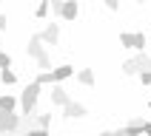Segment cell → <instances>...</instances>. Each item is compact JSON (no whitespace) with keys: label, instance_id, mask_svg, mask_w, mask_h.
Wrapping results in <instances>:
<instances>
[{"label":"cell","instance_id":"12","mask_svg":"<svg viewBox=\"0 0 151 136\" xmlns=\"http://www.w3.org/2000/svg\"><path fill=\"white\" fill-rule=\"evenodd\" d=\"M0 82L12 88V85L17 82V74H14V71H12V68H0Z\"/></svg>","mask_w":151,"mask_h":136},{"label":"cell","instance_id":"16","mask_svg":"<svg viewBox=\"0 0 151 136\" xmlns=\"http://www.w3.org/2000/svg\"><path fill=\"white\" fill-rule=\"evenodd\" d=\"M51 125V113H37V127H49Z\"/></svg>","mask_w":151,"mask_h":136},{"label":"cell","instance_id":"13","mask_svg":"<svg viewBox=\"0 0 151 136\" xmlns=\"http://www.w3.org/2000/svg\"><path fill=\"white\" fill-rule=\"evenodd\" d=\"M49 11H51V0H40V3H37V8H34V17H37V20H43V17H49Z\"/></svg>","mask_w":151,"mask_h":136},{"label":"cell","instance_id":"3","mask_svg":"<svg viewBox=\"0 0 151 136\" xmlns=\"http://www.w3.org/2000/svg\"><path fill=\"white\" fill-rule=\"evenodd\" d=\"M26 51H29V57H32L34 62H37V68H40V71H49V68H51L49 51L43 48V42H40V37H37V34H34L32 40H29V45H26Z\"/></svg>","mask_w":151,"mask_h":136},{"label":"cell","instance_id":"10","mask_svg":"<svg viewBox=\"0 0 151 136\" xmlns=\"http://www.w3.org/2000/svg\"><path fill=\"white\" fill-rule=\"evenodd\" d=\"M60 17H63V20H77V0H63Z\"/></svg>","mask_w":151,"mask_h":136},{"label":"cell","instance_id":"2","mask_svg":"<svg viewBox=\"0 0 151 136\" xmlns=\"http://www.w3.org/2000/svg\"><path fill=\"white\" fill-rule=\"evenodd\" d=\"M68 76H74V65H60V68H49V71H40L34 76V82L40 85H54V82H63Z\"/></svg>","mask_w":151,"mask_h":136},{"label":"cell","instance_id":"4","mask_svg":"<svg viewBox=\"0 0 151 136\" xmlns=\"http://www.w3.org/2000/svg\"><path fill=\"white\" fill-rule=\"evenodd\" d=\"M143 71H151V54H145V51H140L137 57L123 62V74L126 76H140Z\"/></svg>","mask_w":151,"mask_h":136},{"label":"cell","instance_id":"6","mask_svg":"<svg viewBox=\"0 0 151 136\" xmlns=\"http://www.w3.org/2000/svg\"><path fill=\"white\" fill-rule=\"evenodd\" d=\"M20 130V113H9L0 108V133H17Z\"/></svg>","mask_w":151,"mask_h":136},{"label":"cell","instance_id":"7","mask_svg":"<svg viewBox=\"0 0 151 136\" xmlns=\"http://www.w3.org/2000/svg\"><path fill=\"white\" fill-rule=\"evenodd\" d=\"M37 37H40V42H46V45H57V42H60V25L51 20V23L46 25V28H43Z\"/></svg>","mask_w":151,"mask_h":136},{"label":"cell","instance_id":"11","mask_svg":"<svg viewBox=\"0 0 151 136\" xmlns=\"http://www.w3.org/2000/svg\"><path fill=\"white\" fill-rule=\"evenodd\" d=\"M17 105H20V99H17V96H12V93H3V96H0V108L9 110V113H14Z\"/></svg>","mask_w":151,"mask_h":136},{"label":"cell","instance_id":"8","mask_svg":"<svg viewBox=\"0 0 151 136\" xmlns=\"http://www.w3.org/2000/svg\"><path fill=\"white\" fill-rule=\"evenodd\" d=\"M68 99H71V96H68V91H66V88H63L60 82H54V85H51V105H57V108H66V105H68Z\"/></svg>","mask_w":151,"mask_h":136},{"label":"cell","instance_id":"5","mask_svg":"<svg viewBox=\"0 0 151 136\" xmlns=\"http://www.w3.org/2000/svg\"><path fill=\"white\" fill-rule=\"evenodd\" d=\"M123 48H134V51H145V34L143 31H123L120 34Z\"/></svg>","mask_w":151,"mask_h":136},{"label":"cell","instance_id":"18","mask_svg":"<svg viewBox=\"0 0 151 136\" xmlns=\"http://www.w3.org/2000/svg\"><path fill=\"white\" fill-rule=\"evenodd\" d=\"M51 11H54V17H60V11H63V0H51Z\"/></svg>","mask_w":151,"mask_h":136},{"label":"cell","instance_id":"14","mask_svg":"<svg viewBox=\"0 0 151 136\" xmlns=\"http://www.w3.org/2000/svg\"><path fill=\"white\" fill-rule=\"evenodd\" d=\"M77 79L83 85H94V71L91 68H80V71H77Z\"/></svg>","mask_w":151,"mask_h":136},{"label":"cell","instance_id":"17","mask_svg":"<svg viewBox=\"0 0 151 136\" xmlns=\"http://www.w3.org/2000/svg\"><path fill=\"white\" fill-rule=\"evenodd\" d=\"M0 68H12V57L6 51H0Z\"/></svg>","mask_w":151,"mask_h":136},{"label":"cell","instance_id":"20","mask_svg":"<svg viewBox=\"0 0 151 136\" xmlns=\"http://www.w3.org/2000/svg\"><path fill=\"white\" fill-rule=\"evenodd\" d=\"M140 82H143V85H151V71H143V74H140Z\"/></svg>","mask_w":151,"mask_h":136},{"label":"cell","instance_id":"24","mask_svg":"<svg viewBox=\"0 0 151 136\" xmlns=\"http://www.w3.org/2000/svg\"><path fill=\"white\" fill-rule=\"evenodd\" d=\"M12 136H23V133H12Z\"/></svg>","mask_w":151,"mask_h":136},{"label":"cell","instance_id":"25","mask_svg":"<svg viewBox=\"0 0 151 136\" xmlns=\"http://www.w3.org/2000/svg\"><path fill=\"white\" fill-rule=\"evenodd\" d=\"M0 136H12V133H0Z\"/></svg>","mask_w":151,"mask_h":136},{"label":"cell","instance_id":"22","mask_svg":"<svg viewBox=\"0 0 151 136\" xmlns=\"http://www.w3.org/2000/svg\"><path fill=\"white\" fill-rule=\"evenodd\" d=\"M143 133H145V136H151V122H145V119H143Z\"/></svg>","mask_w":151,"mask_h":136},{"label":"cell","instance_id":"9","mask_svg":"<svg viewBox=\"0 0 151 136\" xmlns=\"http://www.w3.org/2000/svg\"><path fill=\"white\" fill-rule=\"evenodd\" d=\"M63 110H66V113H63L66 119H83L86 116V105L83 102H74V99H68V105Z\"/></svg>","mask_w":151,"mask_h":136},{"label":"cell","instance_id":"23","mask_svg":"<svg viewBox=\"0 0 151 136\" xmlns=\"http://www.w3.org/2000/svg\"><path fill=\"white\" fill-rule=\"evenodd\" d=\"M134 3H145V0H134Z\"/></svg>","mask_w":151,"mask_h":136},{"label":"cell","instance_id":"1","mask_svg":"<svg viewBox=\"0 0 151 136\" xmlns=\"http://www.w3.org/2000/svg\"><path fill=\"white\" fill-rule=\"evenodd\" d=\"M40 82H29L23 88V93H20V113L23 116H29V113H34V108H37V99H40Z\"/></svg>","mask_w":151,"mask_h":136},{"label":"cell","instance_id":"15","mask_svg":"<svg viewBox=\"0 0 151 136\" xmlns=\"http://www.w3.org/2000/svg\"><path fill=\"white\" fill-rule=\"evenodd\" d=\"M23 136H51V133H49V127H34L32 125V130H26Z\"/></svg>","mask_w":151,"mask_h":136},{"label":"cell","instance_id":"26","mask_svg":"<svg viewBox=\"0 0 151 136\" xmlns=\"http://www.w3.org/2000/svg\"><path fill=\"white\" fill-rule=\"evenodd\" d=\"M148 108H151V102H148Z\"/></svg>","mask_w":151,"mask_h":136},{"label":"cell","instance_id":"21","mask_svg":"<svg viewBox=\"0 0 151 136\" xmlns=\"http://www.w3.org/2000/svg\"><path fill=\"white\" fill-rule=\"evenodd\" d=\"M6 28H9V17L0 14V31H6Z\"/></svg>","mask_w":151,"mask_h":136},{"label":"cell","instance_id":"19","mask_svg":"<svg viewBox=\"0 0 151 136\" xmlns=\"http://www.w3.org/2000/svg\"><path fill=\"white\" fill-rule=\"evenodd\" d=\"M103 3H106V8H111V11L120 8V0H103Z\"/></svg>","mask_w":151,"mask_h":136}]
</instances>
